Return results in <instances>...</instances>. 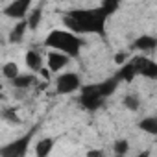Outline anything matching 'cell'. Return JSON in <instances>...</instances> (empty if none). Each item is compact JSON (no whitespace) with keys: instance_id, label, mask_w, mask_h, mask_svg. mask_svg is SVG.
Returning <instances> with one entry per match:
<instances>
[{"instance_id":"obj_18","label":"cell","mask_w":157,"mask_h":157,"mask_svg":"<svg viewBox=\"0 0 157 157\" xmlns=\"http://www.w3.org/2000/svg\"><path fill=\"white\" fill-rule=\"evenodd\" d=\"M2 74H4V78H8V80H15V78H17L21 72H19L17 63L10 61V63H6V65L2 67Z\"/></svg>"},{"instance_id":"obj_5","label":"cell","mask_w":157,"mask_h":157,"mask_svg":"<svg viewBox=\"0 0 157 157\" xmlns=\"http://www.w3.org/2000/svg\"><path fill=\"white\" fill-rule=\"evenodd\" d=\"M80 85H82V82L76 72H65V74L57 76V80H56V91L59 94H70L80 89Z\"/></svg>"},{"instance_id":"obj_6","label":"cell","mask_w":157,"mask_h":157,"mask_svg":"<svg viewBox=\"0 0 157 157\" xmlns=\"http://www.w3.org/2000/svg\"><path fill=\"white\" fill-rule=\"evenodd\" d=\"M135 68V74H140L144 78H150V80H155L157 78V65L148 59V57H142V56H137L129 61Z\"/></svg>"},{"instance_id":"obj_17","label":"cell","mask_w":157,"mask_h":157,"mask_svg":"<svg viewBox=\"0 0 157 157\" xmlns=\"http://www.w3.org/2000/svg\"><path fill=\"white\" fill-rule=\"evenodd\" d=\"M139 128H140V129H144V131H146V133H150V135H157V118L148 117V118H144V120L139 124Z\"/></svg>"},{"instance_id":"obj_4","label":"cell","mask_w":157,"mask_h":157,"mask_svg":"<svg viewBox=\"0 0 157 157\" xmlns=\"http://www.w3.org/2000/svg\"><path fill=\"white\" fill-rule=\"evenodd\" d=\"M80 104H82L87 111H96V109L104 104V98L100 96V91H98V83L83 85V87H82Z\"/></svg>"},{"instance_id":"obj_7","label":"cell","mask_w":157,"mask_h":157,"mask_svg":"<svg viewBox=\"0 0 157 157\" xmlns=\"http://www.w3.org/2000/svg\"><path fill=\"white\" fill-rule=\"evenodd\" d=\"M32 8V2L30 0H17V2H11L10 6L4 8V13L11 19H19V21H24L28 17V11Z\"/></svg>"},{"instance_id":"obj_14","label":"cell","mask_w":157,"mask_h":157,"mask_svg":"<svg viewBox=\"0 0 157 157\" xmlns=\"http://www.w3.org/2000/svg\"><path fill=\"white\" fill-rule=\"evenodd\" d=\"M26 30H28L26 19H24V21H19V22H17V26L13 28V32L10 33V41H11V43H19V41H22V37H24Z\"/></svg>"},{"instance_id":"obj_1","label":"cell","mask_w":157,"mask_h":157,"mask_svg":"<svg viewBox=\"0 0 157 157\" xmlns=\"http://www.w3.org/2000/svg\"><path fill=\"white\" fill-rule=\"evenodd\" d=\"M107 13L98 6L94 10H74L63 15V24L65 28L78 35V33H100L105 35V22H107Z\"/></svg>"},{"instance_id":"obj_24","label":"cell","mask_w":157,"mask_h":157,"mask_svg":"<svg viewBox=\"0 0 157 157\" xmlns=\"http://www.w3.org/2000/svg\"><path fill=\"white\" fill-rule=\"evenodd\" d=\"M124 57H126V54H117L115 61H117V63H122V61H124Z\"/></svg>"},{"instance_id":"obj_19","label":"cell","mask_w":157,"mask_h":157,"mask_svg":"<svg viewBox=\"0 0 157 157\" xmlns=\"http://www.w3.org/2000/svg\"><path fill=\"white\" fill-rule=\"evenodd\" d=\"M0 117H2L4 120H8V122H11V124H21V118L17 117L15 109H11V107H4L2 111H0Z\"/></svg>"},{"instance_id":"obj_16","label":"cell","mask_w":157,"mask_h":157,"mask_svg":"<svg viewBox=\"0 0 157 157\" xmlns=\"http://www.w3.org/2000/svg\"><path fill=\"white\" fill-rule=\"evenodd\" d=\"M41 17H43V10L41 8H35L28 17H26V24L30 30H35L39 24H41Z\"/></svg>"},{"instance_id":"obj_12","label":"cell","mask_w":157,"mask_h":157,"mask_svg":"<svg viewBox=\"0 0 157 157\" xmlns=\"http://www.w3.org/2000/svg\"><path fill=\"white\" fill-rule=\"evenodd\" d=\"M35 82H37V78H35L33 74H19L15 80H11V83H13L15 89H28V87L33 85Z\"/></svg>"},{"instance_id":"obj_10","label":"cell","mask_w":157,"mask_h":157,"mask_svg":"<svg viewBox=\"0 0 157 157\" xmlns=\"http://www.w3.org/2000/svg\"><path fill=\"white\" fill-rule=\"evenodd\" d=\"M24 61H26V65H28L30 70H33V72H41L43 70V57H41L39 52L28 50L26 56H24Z\"/></svg>"},{"instance_id":"obj_13","label":"cell","mask_w":157,"mask_h":157,"mask_svg":"<svg viewBox=\"0 0 157 157\" xmlns=\"http://www.w3.org/2000/svg\"><path fill=\"white\" fill-rule=\"evenodd\" d=\"M133 44H135V48H139V50H142V52H151V50L155 48V44H157V39L151 37V35H142V37H139Z\"/></svg>"},{"instance_id":"obj_15","label":"cell","mask_w":157,"mask_h":157,"mask_svg":"<svg viewBox=\"0 0 157 157\" xmlns=\"http://www.w3.org/2000/svg\"><path fill=\"white\" fill-rule=\"evenodd\" d=\"M115 76L118 78V82H131L133 78L137 76V74H135V68H133V65H131V63H126V65H124V67H122V68H120L117 74H115Z\"/></svg>"},{"instance_id":"obj_25","label":"cell","mask_w":157,"mask_h":157,"mask_svg":"<svg viewBox=\"0 0 157 157\" xmlns=\"http://www.w3.org/2000/svg\"><path fill=\"white\" fill-rule=\"evenodd\" d=\"M137 157H150V151H142V153H139Z\"/></svg>"},{"instance_id":"obj_9","label":"cell","mask_w":157,"mask_h":157,"mask_svg":"<svg viewBox=\"0 0 157 157\" xmlns=\"http://www.w3.org/2000/svg\"><path fill=\"white\" fill-rule=\"evenodd\" d=\"M118 78L117 76H113V78H107V80H104V82H100L98 83V91H100V96L105 100L107 96H111L115 91H117V87H118Z\"/></svg>"},{"instance_id":"obj_21","label":"cell","mask_w":157,"mask_h":157,"mask_svg":"<svg viewBox=\"0 0 157 157\" xmlns=\"http://www.w3.org/2000/svg\"><path fill=\"white\" fill-rule=\"evenodd\" d=\"M100 8H102L107 15H113V13L118 10V2H117V0H105V2L100 4Z\"/></svg>"},{"instance_id":"obj_22","label":"cell","mask_w":157,"mask_h":157,"mask_svg":"<svg viewBox=\"0 0 157 157\" xmlns=\"http://www.w3.org/2000/svg\"><path fill=\"white\" fill-rule=\"evenodd\" d=\"M124 105H126L128 109H131V111H137V109H139V98L133 96V94H128V96L124 98Z\"/></svg>"},{"instance_id":"obj_23","label":"cell","mask_w":157,"mask_h":157,"mask_svg":"<svg viewBox=\"0 0 157 157\" xmlns=\"http://www.w3.org/2000/svg\"><path fill=\"white\" fill-rule=\"evenodd\" d=\"M87 157H104V153L100 150H91V151H87Z\"/></svg>"},{"instance_id":"obj_8","label":"cell","mask_w":157,"mask_h":157,"mask_svg":"<svg viewBox=\"0 0 157 157\" xmlns=\"http://www.w3.org/2000/svg\"><path fill=\"white\" fill-rule=\"evenodd\" d=\"M46 61H48V70L50 72H59L68 65L70 57H67L65 54H59V52H50Z\"/></svg>"},{"instance_id":"obj_3","label":"cell","mask_w":157,"mask_h":157,"mask_svg":"<svg viewBox=\"0 0 157 157\" xmlns=\"http://www.w3.org/2000/svg\"><path fill=\"white\" fill-rule=\"evenodd\" d=\"M35 129H37V126L32 128L24 137H21V139H17V140L10 142L6 146H2V148H0V157H26L28 146H30V140H32Z\"/></svg>"},{"instance_id":"obj_11","label":"cell","mask_w":157,"mask_h":157,"mask_svg":"<svg viewBox=\"0 0 157 157\" xmlns=\"http://www.w3.org/2000/svg\"><path fill=\"white\" fill-rule=\"evenodd\" d=\"M54 144H56V140L50 139V137L41 139V140L37 142V146H35V155H37V157H48L50 151L54 150Z\"/></svg>"},{"instance_id":"obj_20","label":"cell","mask_w":157,"mask_h":157,"mask_svg":"<svg viewBox=\"0 0 157 157\" xmlns=\"http://www.w3.org/2000/svg\"><path fill=\"white\" fill-rule=\"evenodd\" d=\"M128 150H129V142H128L126 139H120V140H117V142L113 144V151H115L118 157L126 155V153H128Z\"/></svg>"},{"instance_id":"obj_2","label":"cell","mask_w":157,"mask_h":157,"mask_svg":"<svg viewBox=\"0 0 157 157\" xmlns=\"http://www.w3.org/2000/svg\"><path fill=\"white\" fill-rule=\"evenodd\" d=\"M44 46L54 48V52L65 54L67 57H78L82 48L85 46V41L80 35H74L67 30H54L46 35Z\"/></svg>"}]
</instances>
